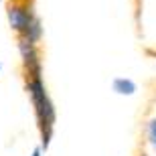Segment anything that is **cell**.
Here are the masks:
<instances>
[{
  "instance_id": "277c9868",
  "label": "cell",
  "mask_w": 156,
  "mask_h": 156,
  "mask_svg": "<svg viewBox=\"0 0 156 156\" xmlns=\"http://www.w3.org/2000/svg\"><path fill=\"white\" fill-rule=\"evenodd\" d=\"M112 89L118 93V95H134L136 93V83L132 79H126V77H118L112 83Z\"/></svg>"
},
{
  "instance_id": "6da1fadb",
  "label": "cell",
  "mask_w": 156,
  "mask_h": 156,
  "mask_svg": "<svg viewBox=\"0 0 156 156\" xmlns=\"http://www.w3.org/2000/svg\"><path fill=\"white\" fill-rule=\"evenodd\" d=\"M27 89L30 93V99H33V105L37 112V120H39L41 132H43V146L47 148L53 136V126H55V105L47 95L45 83L41 77H30Z\"/></svg>"
},
{
  "instance_id": "8992f818",
  "label": "cell",
  "mask_w": 156,
  "mask_h": 156,
  "mask_svg": "<svg viewBox=\"0 0 156 156\" xmlns=\"http://www.w3.org/2000/svg\"><path fill=\"white\" fill-rule=\"evenodd\" d=\"M33 156H41V148H37V150L33 152Z\"/></svg>"
},
{
  "instance_id": "7a4b0ae2",
  "label": "cell",
  "mask_w": 156,
  "mask_h": 156,
  "mask_svg": "<svg viewBox=\"0 0 156 156\" xmlns=\"http://www.w3.org/2000/svg\"><path fill=\"white\" fill-rule=\"evenodd\" d=\"M18 51H20V57H23L30 77H41V59H39L41 55H39V49H37V43H33V41H29L27 37L20 35Z\"/></svg>"
},
{
  "instance_id": "ba28073f",
  "label": "cell",
  "mask_w": 156,
  "mask_h": 156,
  "mask_svg": "<svg viewBox=\"0 0 156 156\" xmlns=\"http://www.w3.org/2000/svg\"><path fill=\"white\" fill-rule=\"evenodd\" d=\"M0 69H2V63H0Z\"/></svg>"
},
{
  "instance_id": "52a82bcc",
  "label": "cell",
  "mask_w": 156,
  "mask_h": 156,
  "mask_svg": "<svg viewBox=\"0 0 156 156\" xmlns=\"http://www.w3.org/2000/svg\"><path fill=\"white\" fill-rule=\"evenodd\" d=\"M140 156H148V154H140Z\"/></svg>"
},
{
  "instance_id": "5b68a950",
  "label": "cell",
  "mask_w": 156,
  "mask_h": 156,
  "mask_svg": "<svg viewBox=\"0 0 156 156\" xmlns=\"http://www.w3.org/2000/svg\"><path fill=\"white\" fill-rule=\"evenodd\" d=\"M148 140H150L152 148L156 150V118L148 122Z\"/></svg>"
},
{
  "instance_id": "3957f363",
  "label": "cell",
  "mask_w": 156,
  "mask_h": 156,
  "mask_svg": "<svg viewBox=\"0 0 156 156\" xmlns=\"http://www.w3.org/2000/svg\"><path fill=\"white\" fill-rule=\"evenodd\" d=\"M35 18H37L35 12L29 6H23V4H10L8 6V23H10V27L16 30L18 35H24Z\"/></svg>"
}]
</instances>
